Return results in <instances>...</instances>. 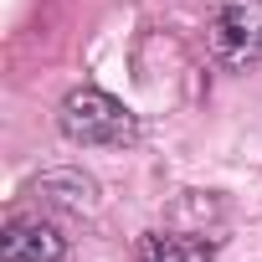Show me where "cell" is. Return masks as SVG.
I'll return each instance as SVG.
<instances>
[{
    "instance_id": "obj_1",
    "label": "cell",
    "mask_w": 262,
    "mask_h": 262,
    "mask_svg": "<svg viewBox=\"0 0 262 262\" xmlns=\"http://www.w3.org/2000/svg\"><path fill=\"white\" fill-rule=\"evenodd\" d=\"M57 123L82 149H128L139 139V118L118 98H108L103 88H72L57 108Z\"/></svg>"
},
{
    "instance_id": "obj_3",
    "label": "cell",
    "mask_w": 262,
    "mask_h": 262,
    "mask_svg": "<svg viewBox=\"0 0 262 262\" xmlns=\"http://www.w3.org/2000/svg\"><path fill=\"white\" fill-rule=\"evenodd\" d=\"M67 236L47 216H11L0 231V262H62Z\"/></svg>"
},
{
    "instance_id": "obj_4",
    "label": "cell",
    "mask_w": 262,
    "mask_h": 262,
    "mask_svg": "<svg viewBox=\"0 0 262 262\" xmlns=\"http://www.w3.org/2000/svg\"><path fill=\"white\" fill-rule=\"evenodd\" d=\"M139 262H216L211 242L201 236H175V231H149L139 242Z\"/></svg>"
},
{
    "instance_id": "obj_2",
    "label": "cell",
    "mask_w": 262,
    "mask_h": 262,
    "mask_svg": "<svg viewBox=\"0 0 262 262\" xmlns=\"http://www.w3.org/2000/svg\"><path fill=\"white\" fill-rule=\"evenodd\" d=\"M211 57L226 72H247L262 62V0H216L206 26Z\"/></svg>"
}]
</instances>
